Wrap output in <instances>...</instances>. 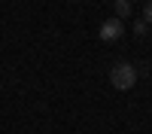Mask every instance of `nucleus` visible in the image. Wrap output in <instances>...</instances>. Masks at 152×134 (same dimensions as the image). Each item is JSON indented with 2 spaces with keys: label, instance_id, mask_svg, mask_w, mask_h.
Returning a JSON list of instances; mask_svg holds the SVG:
<instances>
[{
  "label": "nucleus",
  "instance_id": "obj_1",
  "mask_svg": "<svg viewBox=\"0 0 152 134\" xmlns=\"http://www.w3.org/2000/svg\"><path fill=\"white\" fill-rule=\"evenodd\" d=\"M110 82L116 85L119 92L134 89V85H137V67H134V64H125V61H122V64H116V67L110 70Z\"/></svg>",
  "mask_w": 152,
  "mask_h": 134
},
{
  "label": "nucleus",
  "instance_id": "obj_2",
  "mask_svg": "<svg viewBox=\"0 0 152 134\" xmlns=\"http://www.w3.org/2000/svg\"><path fill=\"white\" fill-rule=\"evenodd\" d=\"M125 34V28H122V18H116V15H113V18H107L104 24H100V40H104V43H116L119 40V37Z\"/></svg>",
  "mask_w": 152,
  "mask_h": 134
},
{
  "label": "nucleus",
  "instance_id": "obj_3",
  "mask_svg": "<svg viewBox=\"0 0 152 134\" xmlns=\"http://www.w3.org/2000/svg\"><path fill=\"white\" fill-rule=\"evenodd\" d=\"M131 15V0H116V18H128Z\"/></svg>",
  "mask_w": 152,
  "mask_h": 134
},
{
  "label": "nucleus",
  "instance_id": "obj_4",
  "mask_svg": "<svg viewBox=\"0 0 152 134\" xmlns=\"http://www.w3.org/2000/svg\"><path fill=\"white\" fill-rule=\"evenodd\" d=\"M134 34H137V37H146V34H149V24H146V21H137V24H134Z\"/></svg>",
  "mask_w": 152,
  "mask_h": 134
},
{
  "label": "nucleus",
  "instance_id": "obj_5",
  "mask_svg": "<svg viewBox=\"0 0 152 134\" xmlns=\"http://www.w3.org/2000/svg\"><path fill=\"white\" fill-rule=\"evenodd\" d=\"M143 21L146 24L152 21V0H146V6H143Z\"/></svg>",
  "mask_w": 152,
  "mask_h": 134
}]
</instances>
